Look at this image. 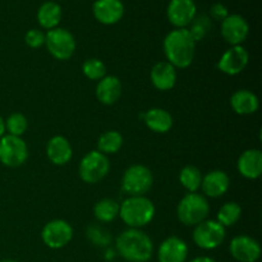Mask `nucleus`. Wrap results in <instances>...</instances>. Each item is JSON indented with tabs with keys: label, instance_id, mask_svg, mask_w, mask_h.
I'll use <instances>...</instances> for the list:
<instances>
[{
	"label": "nucleus",
	"instance_id": "nucleus-19",
	"mask_svg": "<svg viewBox=\"0 0 262 262\" xmlns=\"http://www.w3.org/2000/svg\"><path fill=\"white\" fill-rule=\"evenodd\" d=\"M238 170L245 178L256 179L262 173V152L260 150L245 151L238 159Z\"/></svg>",
	"mask_w": 262,
	"mask_h": 262
},
{
	"label": "nucleus",
	"instance_id": "nucleus-21",
	"mask_svg": "<svg viewBox=\"0 0 262 262\" xmlns=\"http://www.w3.org/2000/svg\"><path fill=\"white\" fill-rule=\"evenodd\" d=\"M46 154L50 161L55 165H66L72 159V146L63 136H55L48 142Z\"/></svg>",
	"mask_w": 262,
	"mask_h": 262
},
{
	"label": "nucleus",
	"instance_id": "nucleus-8",
	"mask_svg": "<svg viewBox=\"0 0 262 262\" xmlns=\"http://www.w3.org/2000/svg\"><path fill=\"white\" fill-rule=\"evenodd\" d=\"M225 238V228L216 220H204L193 230V241L202 250L217 248Z\"/></svg>",
	"mask_w": 262,
	"mask_h": 262
},
{
	"label": "nucleus",
	"instance_id": "nucleus-14",
	"mask_svg": "<svg viewBox=\"0 0 262 262\" xmlns=\"http://www.w3.org/2000/svg\"><path fill=\"white\" fill-rule=\"evenodd\" d=\"M248 64V53L243 46L237 45L228 49L220 58L217 68L223 73L235 76L239 74Z\"/></svg>",
	"mask_w": 262,
	"mask_h": 262
},
{
	"label": "nucleus",
	"instance_id": "nucleus-31",
	"mask_svg": "<svg viewBox=\"0 0 262 262\" xmlns=\"http://www.w3.org/2000/svg\"><path fill=\"white\" fill-rule=\"evenodd\" d=\"M5 129H8L9 135L20 137L27 129V118L20 113H14L5 122Z\"/></svg>",
	"mask_w": 262,
	"mask_h": 262
},
{
	"label": "nucleus",
	"instance_id": "nucleus-11",
	"mask_svg": "<svg viewBox=\"0 0 262 262\" xmlns=\"http://www.w3.org/2000/svg\"><path fill=\"white\" fill-rule=\"evenodd\" d=\"M197 14L193 0H170L166 9L169 22L177 28H187Z\"/></svg>",
	"mask_w": 262,
	"mask_h": 262
},
{
	"label": "nucleus",
	"instance_id": "nucleus-17",
	"mask_svg": "<svg viewBox=\"0 0 262 262\" xmlns=\"http://www.w3.org/2000/svg\"><path fill=\"white\" fill-rule=\"evenodd\" d=\"M229 186V177L223 170H212L207 173L205 177H202V191H204L206 196L212 197V199L222 197L223 194L227 193Z\"/></svg>",
	"mask_w": 262,
	"mask_h": 262
},
{
	"label": "nucleus",
	"instance_id": "nucleus-32",
	"mask_svg": "<svg viewBox=\"0 0 262 262\" xmlns=\"http://www.w3.org/2000/svg\"><path fill=\"white\" fill-rule=\"evenodd\" d=\"M87 234L91 238L92 242L99 246H105L110 241V233H107L104 228L97 227V225H91L87 230Z\"/></svg>",
	"mask_w": 262,
	"mask_h": 262
},
{
	"label": "nucleus",
	"instance_id": "nucleus-1",
	"mask_svg": "<svg viewBox=\"0 0 262 262\" xmlns=\"http://www.w3.org/2000/svg\"><path fill=\"white\" fill-rule=\"evenodd\" d=\"M196 51V41L188 28H177L170 31L164 40V53L168 63L176 68H187L191 66Z\"/></svg>",
	"mask_w": 262,
	"mask_h": 262
},
{
	"label": "nucleus",
	"instance_id": "nucleus-26",
	"mask_svg": "<svg viewBox=\"0 0 262 262\" xmlns=\"http://www.w3.org/2000/svg\"><path fill=\"white\" fill-rule=\"evenodd\" d=\"M94 214L100 222L110 223L119 215V205L112 199H104L95 205Z\"/></svg>",
	"mask_w": 262,
	"mask_h": 262
},
{
	"label": "nucleus",
	"instance_id": "nucleus-24",
	"mask_svg": "<svg viewBox=\"0 0 262 262\" xmlns=\"http://www.w3.org/2000/svg\"><path fill=\"white\" fill-rule=\"evenodd\" d=\"M61 19V8L55 2H45L40 5L37 10V20L41 27L46 30H53L58 27Z\"/></svg>",
	"mask_w": 262,
	"mask_h": 262
},
{
	"label": "nucleus",
	"instance_id": "nucleus-27",
	"mask_svg": "<svg viewBox=\"0 0 262 262\" xmlns=\"http://www.w3.org/2000/svg\"><path fill=\"white\" fill-rule=\"evenodd\" d=\"M179 181H181L182 186H183L189 193H193V192L199 191V188H201L202 174L196 166L187 165L181 170Z\"/></svg>",
	"mask_w": 262,
	"mask_h": 262
},
{
	"label": "nucleus",
	"instance_id": "nucleus-20",
	"mask_svg": "<svg viewBox=\"0 0 262 262\" xmlns=\"http://www.w3.org/2000/svg\"><path fill=\"white\" fill-rule=\"evenodd\" d=\"M122 95V83L115 76H105L97 83L96 97L101 104L113 105Z\"/></svg>",
	"mask_w": 262,
	"mask_h": 262
},
{
	"label": "nucleus",
	"instance_id": "nucleus-22",
	"mask_svg": "<svg viewBox=\"0 0 262 262\" xmlns=\"http://www.w3.org/2000/svg\"><path fill=\"white\" fill-rule=\"evenodd\" d=\"M230 105L233 110L239 115H250L257 112L258 99L253 92L248 90H239L234 92L230 99Z\"/></svg>",
	"mask_w": 262,
	"mask_h": 262
},
{
	"label": "nucleus",
	"instance_id": "nucleus-25",
	"mask_svg": "<svg viewBox=\"0 0 262 262\" xmlns=\"http://www.w3.org/2000/svg\"><path fill=\"white\" fill-rule=\"evenodd\" d=\"M123 145V137L119 132L117 130H107V132L102 133L97 141V147H99L100 152L104 155H109V154H115L120 150Z\"/></svg>",
	"mask_w": 262,
	"mask_h": 262
},
{
	"label": "nucleus",
	"instance_id": "nucleus-28",
	"mask_svg": "<svg viewBox=\"0 0 262 262\" xmlns=\"http://www.w3.org/2000/svg\"><path fill=\"white\" fill-rule=\"evenodd\" d=\"M242 216V207L237 202H228L223 205L217 212V220L223 227H232Z\"/></svg>",
	"mask_w": 262,
	"mask_h": 262
},
{
	"label": "nucleus",
	"instance_id": "nucleus-15",
	"mask_svg": "<svg viewBox=\"0 0 262 262\" xmlns=\"http://www.w3.org/2000/svg\"><path fill=\"white\" fill-rule=\"evenodd\" d=\"M95 18L102 25H114L122 19L124 5L122 0H96L92 7Z\"/></svg>",
	"mask_w": 262,
	"mask_h": 262
},
{
	"label": "nucleus",
	"instance_id": "nucleus-30",
	"mask_svg": "<svg viewBox=\"0 0 262 262\" xmlns=\"http://www.w3.org/2000/svg\"><path fill=\"white\" fill-rule=\"evenodd\" d=\"M189 26H191V28H188L189 33H191L193 40L197 42V41L202 40L209 33L210 28H211V20H210L209 15L206 14L196 15Z\"/></svg>",
	"mask_w": 262,
	"mask_h": 262
},
{
	"label": "nucleus",
	"instance_id": "nucleus-35",
	"mask_svg": "<svg viewBox=\"0 0 262 262\" xmlns=\"http://www.w3.org/2000/svg\"><path fill=\"white\" fill-rule=\"evenodd\" d=\"M191 262H216L215 260H212L211 257H206V256H201V257H196L193 258Z\"/></svg>",
	"mask_w": 262,
	"mask_h": 262
},
{
	"label": "nucleus",
	"instance_id": "nucleus-29",
	"mask_svg": "<svg viewBox=\"0 0 262 262\" xmlns=\"http://www.w3.org/2000/svg\"><path fill=\"white\" fill-rule=\"evenodd\" d=\"M82 71H83V74L89 79L100 81L106 74V66L100 59L91 58L84 61L83 66H82Z\"/></svg>",
	"mask_w": 262,
	"mask_h": 262
},
{
	"label": "nucleus",
	"instance_id": "nucleus-18",
	"mask_svg": "<svg viewBox=\"0 0 262 262\" xmlns=\"http://www.w3.org/2000/svg\"><path fill=\"white\" fill-rule=\"evenodd\" d=\"M151 82L160 91L171 90L177 83V71L168 61H159L151 69Z\"/></svg>",
	"mask_w": 262,
	"mask_h": 262
},
{
	"label": "nucleus",
	"instance_id": "nucleus-2",
	"mask_svg": "<svg viewBox=\"0 0 262 262\" xmlns=\"http://www.w3.org/2000/svg\"><path fill=\"white\" fill-rule=\"evenodd\" d=\"M119 255L128 262H147L152 256L154 246L146 233L140 229H128L117 239Z\"/></svg>",
	"mask_w": 262,
	"mask_h": 262
},
{
	"label": "nucleus",
	"instance_id": "nucleus-5",
	"mask_svg": "<svg viewBox=\"0 0 262 262\" xmlns=\"http://www.w3.org/2000/svg\"><path fill=\"white\" fill-rule=\"evenodd\" d=\"M45 45L49 53L58 60H68L76 51L74 36L66 28L56 27L48 31L45 35Z\"/></svg>",
	"mask_w": 262,
	"mask_h": 262
},
{
	"label": "nucleus",
	"instance_id": "nucleus-36",
	"mask_svg": "<svg viewBox=\"0 0 262 262\" xmlns=\"http://www.w3.org/2000/svg\"><path fill=\"white\" fill-rule=\"evenodd\" d=\"M4 132H5V122H4V119L0 117V137H3V136H4Z\"/></svg>",
	"mask_w": 262,
	"mask_h": 262
},
{
	"label": "nucleus",
	"instance_id": "nucleus-4",
	"mask_svg": "<svg viewBox=\"0 0 262 262\" xmlns=\"http://www.w3.org/2000/svg\"><path fill=\"white\" fill-rule=\"evenodd\" d=\"M209 211L210 206L207 200L196 192L186 194L177 207L178 219L187 227L197 225L204 222L209 215Z\"/></svg>",
	"mask_w": 262,
	"mask_h": 262
},
{
	"label": "nucleus",
	"instance_id": "nucleus-37",
	"mask_svg": "<svg viewBox=\"0 0 262 262\" xmlns=\"http://www.w3.org/2000/svg\"><path fill=\"white\" fill-rule=\"evenodd\" d=\"M0 262H17V261H14V260H10V258H7V260H2Z\"/></svg>",
	"mask_w": 262,
	"mask_h": 262
},
{
	"label": "nucleus",
	"instance_id": "nucleus-16",
	"mask_svg": "<svg viewBox=\"0 0 262 262\" xmlns=\"http://www.w3.org/2000/svg\"><path fill=\"white\" fill-rule=\"evenodd\" d=\"M188 246L178 237H169L160 245L158 252L159 262H186Z\"/></svg>",
	"mask_w": 262,
	"mask_h": 262
},
{
	"label": "nucleus",
	"instance_id": "nucleus-13",
	"mask_svg": "<svg viewBox=\"0 0 262 262\" xmlns=\"http://www.w3.org/2000/svg\"><path fill=\"white\" fill-rule=\"evenodd\" d=\"M230 253L239 262H256L261 256V247L256 239L248 235H237L230 242Z\"/></svg>",
	"mask_w": 262,
	"mask_h": 262
},
{
	"label": "nucleus",
	"instance_id": "nucleus-10",
	"mask_svg": "<svg viewBox=\"0 0 262 262\" xmlns=\"http://www.w3.org/2000/svg\"><path fill=\"white\" fill-rule=\"evenodd\" d=\"M41 237L49 248L58 250L66 247L71 242L73 237V229L66 220H53L43 227Z\"/></svg>",
	"mask_w": 262,
	"mask_h": 262
},
{
	"label": "nucleus",
	"instance_id": "nucleus-33",
	"mask_svg": "<svg viewBox=\"0 0 262 262\" xmlns=\"http://www.w3.org/2000/svg\"><path fill=\"white\" fill-rule=\"evenodd\" d=\"M25 41L30 48L32 49H37L41 48V46L45 43V33L40 30H30L25 36Z\"/></svg>",
	"mask_w": 262,
	"mask_h": 262
},
{
	"label": "nucleus",
	"instance_id": "nucleus-3",
	"mask_svg": "<svg viewBox=\"0 0 262 262\" xmlns=\"http://www.w3.org/2000/svg\"><path fill=\"white\" fill-rule=\"evenodd\" d=\"M119 216L132 229L150 224L155 216V206L145 196H130L119 206Z\"/></svg>",
	"mask_w": 262,
	"mask_h": 262
},
{
	"label": "nucleus",
	"instance_id": "nucleus-9",
	"mask_svg": "<svg viewBox=\"0 0 262 262\" xmlns=\"http://www.w3.org/2000/svg\"><path fill=\"white\" fill-rule=\"evenodd\" d=\"M27 145L20 137L7 135L0 140V161L9 168L20 166L27 160Z\"/></svg>",
	"mask_w": 262,
	"mask_h": 262
},
{
	"label": "nucleus",
	"instance_id": "nucleus-12",
	"mask_svg": "<svg viewBox=\"0 0 262 262\" xmlns=\"http://www.w3.org/2000/svg\"><path fill=\"white\" fill-rule=\"evenodd\" d=\"M248 32L250 26L242 15L229 14L222 20V36L230 45H241L247 38Z\"/></svg>",
	"mask_w": 262,
	"mask_h": 262
},
{
	"label": "nucleus",
	"instance_id": "nucleus-23",
	"mask_svg": "<svg viewBox=\"0 0 262 262\" xmlns=\"http://www.w3.org/2000/svg\"><path fill=\"white\" fill-rule=\"evenodd\" d=\"M143 119H145L146 125L156 133H166L173 125V118H171L170 113L160 109V107H155V109H150L148 112H146Z\"/></svg>",
	"mask_w": 262,
	"mask_h": 262
},
{
	"label": "nucleus",
	"instance_id": "nucleus-7",
	"mask_svg": "<svg viewBox=\"0 0 262 262\" xmlns=\"http://www.w3.org/2000/svg\"><path fill=\"white\" fill-rule=\"evenodd\" d=\"M109 169L110 163L106 155L100 151H91L79 163V177L86 183L94 184L104 179Z\"/></svg>",
	"mask_w": 262,
	"mask_h": 262
},
{
	"label": "nucleus",
	"instance_id": "nucleus-6",
	"mask_svg": "<svg viewBox=\"0 0 262 262\" xmlns=\"http://www.w3.org/2000/svg\"><path fill=\"white\" fill-rule=\"evenodd\" d=\"M154 178L150 169L143 165H132L124 171L122 188L129 196H143L152 187Z\"/></svg>",
	"mask_w": 262,
	"mask_h": 262
},
{
	"label": "nucleus",
	"instance_id": "nucleus-34",
	"mask_svg": "<svg viewBox=\"0 0 262 262\" xmlns=\"http://www.w3.org/2000/svg\"><path fill=\"white\" fill-rule=\"evenodd\" d=\"M210 15L216 20H224L229 15L228 8L222 3H216L210 8Z\"/></svg>",
	"mask_w": 262,
	"mask_h": 262
}]
</instances>
